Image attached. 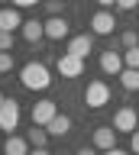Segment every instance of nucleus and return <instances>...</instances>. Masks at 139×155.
Wrapping results in <instances>:
<instances>
[{"label":"nucleus","instance_id":"7ed1b4c3","mask_svg":"<svg viewBox=\"0 0 139 155\" xmlns=\"http://www.w3.org/2000/svg\"><path fill=\"white\" fill-rule=\"evenodd\" d=\"M110 126H113L117 133H129V136H133L139 129V113L133 110V107H120L117 113H113V123H110Z\"/></svg>","mask_w":139,"mask_h":155},{"label":"nucleus","instance_id":"7c9ffc66","mask_svg":"<svg viewBox=\"0 0 139 155\" xmlns=\"http://www.w3.org/2000/svg\"><path fill=\"white\" fill-rule=\"evenodd\" d=\"M0 3H7V0H0Z\"/></svg>","mask_w":139,"mask_h":155},{"label":"nucleus","instance_id":"ddd939ff","mask_svg":"<svg viewBox=\"0 0 139 155\" xmlns=\"http://www.w3.org/2000/svg\"><path fill=\"white\" fill-rule=\"evenodd\" d=\"M20 32H23L26 42H39V39H45V23H39V19H26Z\"/></svg>","mask_w":139,"mask_h":155},{"label":"nucleus","instance_id":"0eeeda50","mask_svg":"<svg viewBox=\"0 0 139 155\" xmlns=\"http://www.w3.org/2000/svg\"><path fill=\"white\" fill-rule=\"evenodd\" d=\"M113 29H117V19H113L110 10H100V13L91 16V32H94V36H110Z\"/></svg>","mask_w":139,"mask_h":155},{"label":"nucleus","instance_id":"aec40b11","mask_svg":"<svg viewBox=\"0 0 139 155\" xmlns=\"http://www.w3.org/2000/svg\"><path fill=\"white\" fill-rule=\"evenodd\" d=\"M45 10H49V16H61L65 13V0H45Z\"/></svg>","mask_w":139,"mask_h":155},{"label":"nucleus","instance_id":"9d476101","mask_svg":"<svg viewBox=\"0 0 139 155\" xmlns=\"http://www.w3.org/2000/svg\"><path fill=\"white\" fill-rule=\"evenodd\" d=\"M68 32H71V23L65 16H49V19H45V39L58 42V39H65Z\"/></svg>","mask_w":139,"mask_h":155},{"label":"nucleus","instance_id":"f3484780","mask_svg":"<svg viewBox=\"0 0 139 155\" xmlns=\"http://www.w3.org/2000/svg\"><path fill=\"white\" fill-rule=\"evenodd\" d=\"M120 84L126 87V91H139V71L136 68H123L120 71Z\"/></svg>","mask_w":139,"mask_h":155},{"label":"nucleus","instance_id":"b1692460","mask_svg":"<svg viewBox=\"0 0 139 155\" xmlns=\"http://www.w3.org/2000/svg\"><path fill=\"white\" fill-rule=\"evenodd\" d=\"M129 152H133V155H139V129L129 136Z\"/></svg>","mask_w":139,"mask_h":155},{"label":"nucleus","instance_id":"f8f14e48","mask_svg":"<svg viewBox=\"0 0 139 155\" xmlns=\"http://www.w3.org/2000/svg\"><path fill=\"white\" fill-rule=\"evenodd\" d=\"M100 68H104L107 74H117V78H120V71H123L126 65H123V55L110 48V52H104V55H100Z\"/></svg>","mask_w":139,"mask_h":155},{"label":"nucleus","instance_id":"393cba45","mask_svg":"<svg viewBox=\"0 0 139 155\" xmlns=\"http://www.w3.org/2000/svg\"><path fill=\"white\" fill-rule=\"evenodd\" d=\"M16 10H23V7H36V3H42V0H10Z\"/></svg>","mask_w":139,"mask_h":155},{"label":"nucleus","instance_id":"cd10ccee","mask_svg":"<svg viewBox=\"0 0 139 155\" xmlns=\"http://www.w3.org/2000/svg\"><path fill=\"white\" fill-rule=\"evenodd\" d=\"M29 155H52V152H49V149H32Z\"/></svg>","mask_w":139,"mask_h":155},{"label":"nucleus","instance_id":"6ab92c4d","mask_svg":"<svg viewBox=\"0 0 139 155\" xmlns=\"http://www.w3.org/2000/svg\"><path fill=\"white\" fill-rule=\"evenodd\" d=\"M123 65H126V68H136V71H139V45L123 52Z\"/></svg>","mask_w":139,"mask_h":155},{"label":"nucleus","instance_id":"f03ea898","mask_svg":"<svg viewBox=\"0 0 139 155\" xmlns=\"http://www.w3.org/2000/svg\"><path fill=\"white\" fill-rule=\"evenodd\" d=\"M84 104H88L91 110L107 107L110 104V87H107V81H91V84L84 87Z\"/></svg>","mask_w":139,"mask_h":155},{"label":"nucleus","instance_id":"39448f33","mask_svg":"<svg viewBox=\"0 0 139 155\" xmlns=\"http://www.w3.org/2000/svg\"><path fill=\"white\" fill-rule=\"evenodd\" d=\"M55 68H58V74H61V78H81V74H84V58L61 52L58 61H55Z\"/></svg>","mask_w":139,"mask_h":155},{"label":"nucleus","instance_id":"2f4dec72","mask_svg":"<svg viewBox=\"0 0 139 155\" xmlns=\"http://www.w3.org/2000/svg\"><path fill=\"white\" fill-rule=\"evenodd\" d=\"M71 155H74V152H71Z\"/></svg>","mask_w":139,"mask_h":155},{"label":"nucleus","instance_id":"5701e85b","mask_svg":"<svg viewBox=\"0 0 139 155\" xmlns=\"http://www.w3.org/2000/svg\"><path fill=\"white\" fill-rule=\"evenodd\" d=\"M139 0H117V10H136Z\"/></svg>","mask_w":139,"mask_h":155},{"label":"nucleus","instance_id":"9b49d317","mask_svg":"<svg viewBox=\"0 0 139 155\" xmlns=\"http://www.w3.org/2000/svg\"><path fill=\"white\" fill-rule=\"evenodd\" d=\"M65 52H68V55H78V58H88L91 52H94V39H91L88 32H84V36H71Z\"/></svg>","mask_w":139,"mask_h":155},{"label":"nucleus","instance_id":"dca6fc26","mask_svg":"<svg viewBox=\"0 0 139 155\" xmlns=\"http://www.w3.org/2000/svg\"><path fill=\"white\" fill-rule=\"evenodd\" d=\"M26 139H29L32 149H45V142H49V133H45V126H32L29 133H26Z\"/></svg>","mask_w":139,"mask_h":155},{"label":"nucleus","instance_id":"20e7f679","mask_svg":"<svg viewBox=\"0 0 139 155\" xmlns=\"http://www.w3.org/2000/svg\"><path fill=\"white\" fill-rule=\"evenodd\" d=\"M16 126H20V104H16L13 97H7L3 107H0V129H3L7 136H13Z\"/></svg>","mask_w":139,"mask_h":155},{"label":"nucleus","instance_id":"412c9836","mask_svg":"<svg viewBox=\"0 0 139 155\" xmlns=\"http://www.w3.org/2000/svg\"><path fill=\"white\" fill-rule=\"evenodd\" d=\"M13 68V52H0V74Z\"/></svg>","mask_w":139,"mask_h":155},{"label":"nucleus","instance_id":"1a4fd4ad","mask_svg":"<svg viewBox=\"0 0 139 155\" xmlns=\"http://www.w3.org/2000/svg\"><path fill=\"white\" fill-rule=\"evenodd\" d=\"M23 23L26 19L20 16L16 7H0V32H16V29H23Z\"/></svg>","mask_w":139,"mask_h":155},{"label":"nucleus","instance_id":"a878e982","mask_svg":"<svg viewBox=\"0 0 139 155\" xmlns=\"http://www.w3.org/2000/svg\"><path fill=\"white\" fill-rule=\"evenodd\" d=\"M74 155H97V149H94V145H91V149H88V145H84V149H78V152H74Z\"/></svg>","mask_w":139,"mask_h":155},{"label":"nucleus","instance_id":"c756f323","mask_svg":"<svg viewBox=\"0 0 139 155\" xmlns=\"http://www.w3.org/2000/svg\"><path fill=\"white\" fill-rule=\"evenodd\" d=\"M3 100H7V97H3V94H0V107H3Z\"/></svg>","mask_w":139,"mask_h":155},{"label":"nucleus","instance_id":"a211bd4d","mask_svg":"<svg viewBox=\"0 0 139 155\" xmlns=\"http://www.w3.org/2000/svg\"><path fill=\"white\" fill-rule=\"evenodd\" d=\"M120 42H123V48H136L139 45V29H126L120 36Z\"/></svg>","mask_w":139,"mask_h":155},{"label":"nucleus","instance_id":"4be33fe9","mask_svg":"<svg viewBox=\"0 0 139 155\" xmlns=\"http://www.w3.org/2000/svg\"><path fill=\"white\" fill-rule=\"evenodd\" d=\"M0 52H13V32H0Z\"/></svg>","mask_w":139,"mask_h":155},{"label":"nucleus","instance_id":"423d86ee","mask_svg":"<svg viewBox=\"0 0 139 155\" xmlns=\"http://www.w3.org/2000/svg\"><path fill=\"white\" fill-rule=\"evenodd\" d=\"M55 116H58L55 100H39V104H32V126H49Z\"/></svg>","mask_w":139,"mask_h":155},{"label":"nucleus","instance_id":"4468645a","mask_svg":"<svg viewBox=\"0 0 139 155\" xmlns=\"http://www.w3.org/2000/svg\"><path fill=\"white\" fill-rule=\"evenodd\" d=\"M3 155H29V139H23V136H7Z\"/></svg>","mask_w":139,"mask_h":155},{"label":"nucleus","instance_id":"c85d7f7f","mask_svg":"<svg viewBox=\"0 0 139 155\" xmlns=\"http://www.w3.org/2000/svg\"><path fill=\"white\" fill-rule=\"evenodd\" d=\"M100 7H117V0H97Z\"/></svg>","mask_w":139,"mask_h":155},{"label":"nucleus","instance_id":"bb28decb","mask_svg":"<svg viewBox=\"0 0 139 155\" xmlns=\"http://www.w3.org/2000/svg\"><path fill=\"white\" fill-rule=\"evenodd\" d=\"M100 155H129V152H123V149H110V152H100Z\"/></svg>","mask_w":139,"mask_h":155},{"label":"nucleus","instance_id":"2eb2a0df","mask_svg":"<svg viewBox=\"0 0 139 155\" xmlns=\"http://www.w3.org/2000/svg\"><path fill=\"white\" fill-rule=\"evenodd\" d=\"M68 129H71V116H65V113H58L49 126H45V133H49V136H65Z\"/></svg>","mask_w":139,"mask_h":155},{"label":"nucleus","instance_id":"f257e3e1","mask_svg":"<svg viewBox=\"0 0 139 155\" xmlns=\"http://www.w3.org/2000/svg\"><path fill=\"white\" fill-rule=\"evenodd\" d=\"M20 84L26 91H45L52 84V74H49V65H42V61H29V65H23L20 71Z\"/></svg>","mask_w":139,"mask_h":155},{"label":"nucleus","instance_id":"6e6552de","mask_svg":"<svg viewBox=\"0 0 139 155\" xmlns=\"http://www.w3.org/2000/svg\"><path fill=\"white\" fill-rule=\"evenodd\" d=\"M117 129L113 126H97L94 129V149L97 152H110V149H117Z\"/></svg>","mask_w":139,"mask_h":155}]
</instances>
